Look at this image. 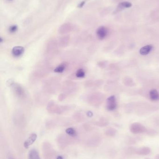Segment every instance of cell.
<instances>
[{
    "label": "cell",
    "instance_id": "cell-17",
    "mask_svg": "<svg viewBox=\"0 0 159 159\" xmlns=\"http://www.w3.org/2000/svg\"><path fill=\"white\" fill-rule=\"evenodd\" d=\"M153 46L151 45H148L141 48L140 50V53L142 55H146L151 51L153 49Z\"/></svg>",
    "mask_w": 159,
    "mask_h": 159
},
{
    "label": "cell",
    "instance_id": "cell-28",
    "mask_svg": "<svg viewBox=\"0 0 159 159\" xmlns=\"http://www.w3.org/2000/svg\"><path fill=\"white\" fill-rule=\"evenodd\" d=\"M107 62L106 61H100L97 63V65L99 68L104 69L107 66Z\"/></svg>",
    "mask_w": 159,
    "mask_h": 159
},
{
    "label": "cell",
    "instance_id": "cell-37",
    "mask_svg": "<svg viewBox=\"0 0 159 159\" xmlns=\"http://www.w3.org/2000/svg\"><path fill=\"white\" fill-rule=\"evenodd\" d=\"M8 1H12L13 0H8Z\"/></svg>",
    "mask_w": 159,
    "mask_h": 159
},
{
    "label": "cell",
    "instance_id": "cell-9",
    "mask_svg": "<svg viewBox=\"0 0 159 159\" xmlns=\"http://www.w3.org/2000/svg\"><path fill=\"white\" fill-rule=\"evenodd\" d=\"M59 106L55 102L51 100L48 102L46 110L49 113L56 114Z\"/></svg>",
    "mask_w": 159,
    "mask_h": 159
},
{
    "label": "cell",
    "instance_id": "cell-2",
    "mask_svg": "<svg viewBox=\"0 0 159 159\" xmlns=\"http://www.w3.org/2000/svg\"><path fill=\"white\" fill-rule=\"evenodd\" d=\"M103 96L100 93H94L90 94L87 98V102L92 106H97L103 101Z\"/></svg>",
    "mask_w": 159,
    "mask_h": 159
},
{
    "label": "cell",
    "instance_id": "cell-3",
    "mask_svg": "<svg viewBox=\"0 0 159 159\" xmlns=\"http://www.w3.org/2000/svg\"><path fill=\"white\" fill-rule=\"evenodd\" d=\"M58 42L56 40L52 39L47 42L45 48V51L48 55H53L55 54L58 49Z\"/></svg>",
    "mask_w": 159,
    "mask_h": 159
},
{
    "label": "cell",
    "instance_id": "cell-25",
    "mask_svg": "<svg viewBox=\"0 0 159 159\" xmlns=\"http://www.w3.org/2000/svg\"><path fill=\"white\" fill-rule=\"evenodd\" d=\"M83 85L85 88H90L94 86V81L92 80H86L84 82Z\"/></svg>",
    "mask_w": 159,
    "mask_h": 159
},
{
    "label": "cell",
    "instance_id": "cell-39",
    "mask_svg": "<svg viewBox=\"0 0 159 159\" xmlns=\"http://www.w3.org/2000/svg\"><path fill=\"white\" fill-rule=\"evenodd\" d=\"M146 159H149V158H146Z\"/></svg>",
    "mask_w": 159,
    "mask_h": 159
},
{
    "label": "cell",
    "instance_id": "cell-34",
    "mask_svg": "<svg viewBox=\"0 0 159 159\" xmlns=\"http://www.w3.org/2000/svg\"><path fill=\"white\" fill-rule=\"evenodd\" d=\"M56 159H63V157L61 156H58L56 158Z\"/></svg>",
    "mask_w": 159,
    "mask_h": 159
},
{
    "label": "cell",
    "instance_id": "cell-11",
    "mask_svg": "<svg viewBox=\"0 0 159 159\" xmlns=\"http://www.w3.org/2000/svg\"><path fill=\"white\" fill-rule=\"evenodd\" d=\"M37 138V135L35 133L31 134L28 138L24 143V146L25 148H28L30 145L33 143Z\"/></svg>",
    "mask_w": 159,
    "mask_h": 159
},
{
    "label": "cell",
    "instance_id": "cell-4",
    "mask_svg": "<svg viewBox=\"0 0 159 159\" xmlns=\"http://www.w3.org/2000/svg\"><path fill=\"white\" fill-rule=\"evenodd\" d=\"M77 87L76 83L74 82L67 80L63 84V86L62 88V90L63 93H66V94H70L74 92L77 90Z\"/></svg>",
    "mask_w": 159,
    "mask_h": 159
},
{
    "label": "cell",
    "instance_id": "cell-30",
    "mask_svg": "<svg viewBox=\"0 0 159 159\" xmlns=\"http://www.w3.org/2000/svg\"><path fill=\"white\" fill-rule=\"evenodd\" d=\"M97 124L99 126H105L107 125L108 122L105 120H101L98 121Z\"/></svg>",
    "mask_w": 159,
    "mask_h": 159
},
{
    "label": "cell",
    "instance_id": "cell-21",
    "mask_svg": "<svg viewBox=\"0 0 159 159\" xmlns=\"http://www.w3.org/2000/svg\"><path fill=\"white\" fill-rule=\"evenodd\" d=\"M116 133H117V130H116L115 129L112 128V127L108 129L105 132L106 135L110 136V137H113V136H115Z\"/></svg>",
    "mask_w": 159,
    "mask_h": 159
},
{
    "label": "cell",
    "instance_id": "cell-22",
    "mask_svg": "<svg viewBox=\"0 0 159 159\" xmlns=\"http://www.w3.org/2000/svg\"><path fill=\"white\" fill-rule=\"evenodd\" d=\"M76 77L78 78H82L85 76V73L83 69H78L75 73Z\"/></svg>",
    "mask_w": 159,
    "mask_h": 159
},
{
    "label": "cell",
    "instance_id": "cell-10",
    "mask_svg": "<svg viewBox=\"0 0 159 159\" xmlns=\"http://www.w3.org/2000/svg\"><path fill=\"white\" fill-rule=\"evenodd\" d=\"M73 29L72 26L69 23L63 24L59 28L58 32L61 34H66L72 31Z\"/></svg>",
    "mask_w": 159,
    "mask_h": 159
},
{
    "label": "cell",
    "instance_id": "cell-26",
    "mask_svg": "<svg viewBox=\"0 0 159 159\" xmlns=\"http://www.w3.org/2000/svg\"><path fill=\"white\" fill-rule=\"evenodd\" d=\"M67 97V94H66V93H62L61 94H59V96L58 97V101L60 102H62L66 99Z\"/></svg>",
    "mask_w": 159,
    "mask_h": 159
},
{
    "label": "cell",
    "instance_id": "cell-15",
    "mask_svg": "<svg viewBox=\"0 0 159 159\" xmlns=\"http://www.w3.org/2000/svg\"><path fill=\"white\" fill-rule=\"evenodd\" d=\"M36 100L37 103L41 105H43L44 104L46 101H47V98L46 97V94L42 93H40L36 94Z\"/></svg>",
    "mask_w": 159,
    "mask_h": 159
},
{
    "label": "cell",
    "instance_id": "cell-7",
    "mask_svg": "<svg viewBox=\"0 0 159 159\" xmlns=\"http://www.w3.org/2000/svg\"><path fill=\"white\" fill-rule=\"evenodd\" d=\"M107 109L109 111H113L117 108V102L115 97L110 96L107 99Z\"/></svg>",
    "mask_w": 159,
    "mask_h": 159
},
{
    "label": "cell",
    "instance_id": "cell-27",
    "mask_svg": "<svg viewBox=\"0 0 159 159\" xmlns=\"http://www.w3.org/2000/svg\"><path fill=\"white\" fill-rule=\"evenodd\" d=\"M18 29V27L17 25L11 26L9 28V31L11 33H14Z\"/></svg>",
    "mask_w": 159,
    "mask_h": 159
},
{
    "label": "cell",
    "instance_id": "cell-31",
    "mask_svg": "<svg viewBox=\"0 0 159 159\" xmlns=\"http://www.w3.org/2000/svg\"><path fill=\"white\" fill-rule=\"evenodd\" d=\"M146 133H148V135L150 136H154L156 134V132L155 130H153V129H150V130H147Z\"/></svg>",
    "mask_w": 159,
    "mask_h": 159
},
{
    "label": "cell",
    "instance_id": "cell-8",
    "mask_svg": "<svg viewBox=\"0 0 159 159\" xmlns=\"http://www.w3.org/2000/svg\"><path fill=\"white\" fill-rule=\"evenodd\" d=\"M108 30L107 28L105 26H100L97 28L96 31V34L97 38L100 40L105 39L107 36Z\"/></svg>",
    "mask_w": 159,
    "mask_h": 159
},
{
    "label": "cell",
    "instance_id": "cell-19",
    "mask_svg": "<svg viewBox=\"0 0 159 159\" xmlns=\"http://www.w3.org/2000/svg\"><path fill=\"white\" fill-rule=\"evenodd\" d=\"M149 97L152 101H157L159 100V94L156 89H152L149 92Z\"/></svg>",
    "mask_w": 159,
    "mask_h": 159
},
{
    "label": "cell",
    "instance_id": "cell-16",
    "mask_svg": "<svg viewBox=\"0 0 159 159\" xmlns=\"http://www.w3.org/2000/svg\"><path fill=\"white\" fill-rule=\"evenodd\" d=\"M132 6V4L129 1H123L122 3H119L118 7H117V10L116 11H121L125 9L131 8Z\"/></svg>",
    "mask_w": 159,
    "mask_h": 159
},
{
    "label": "cell",
    "instance_id": "cell-38",
    "mask_svg": "<svg viewBox=\"0 0 159 159\" xmlns=\"http://www.w3.org/2000/svg\"><path fill=\"white\" fill-rule=\"evenodd\" d=\"M9 159H13V158H9Z\"/></svg>",
    "mask_w": 159,
    "mask_h": 159
},
{
    "label": "cell",
    "instance_id": "cell-6",
    "mask_svg": "<svg viewBox=\"0 0 159 159\" xmlns=\"http://www.w3.org/2000/svg\"><path fill=\"white\" fill-rule=\"evenodd\" d=\"M15 96L19 98H23L25 96V92L22 86L17 83H13L11 86Z\"/></svg>",
    "mask_w": 159,
    "mask_h": 159
},
{
    "label": "cell",
    "instance_id": "cell-1",
    "mask_svg": "<svg viewBox=\"0 0 159 159\" xmlns=\"http://www.w3.org/2000/svg\"><path fill=\"white\" fill-rule=\"evenodd\" d=\"M61 85L57 79H51L47 80L44 84V90L46 93L54 94L60 90Z\"/></svg>",
    "mask_w": 159,
    "mask_h": 159
},
{
    "label": "cell",
    "instance_id": "cell-33",
    "mask_svg": "<svg viewBox=\"0 0 159 159\" xmlns=\"http://www.w3.org/2000/svg\"><path fill=\"white\" fill-rule=\"evenodd\" d=\"M86 115L88 117H91L92 115H93V113H92V112L91 111H88V112L86 113Z\"/></svg>",
    "mask_w": 159,
    "mask_h": 159
},
{
    "label": "cell",
    "instance_id": "cell-36",
    "mask_svg": "<svg viewBox=\"0 0 159 159\" xmlns=\"http://www.w3.org/2000/svg\"><path fill=\"white\" fill-rule=\"evenodd\" d=\"M3 39L1 37L0 38V42H1V43H2L3 42Z\"/></svg>",
    "mask_w": 159,
    "mask_h": 159
},
{
    "label": "cell",
    "instance_id": "cell-12",
    "mask_svg": "<svg viewBox=\"0 0 159 159\" xmlns=\"http://www.w3.org/2000/svg\"><path fill=\"white\" fill-rule=\"evenodd\" d=\"M70 40V37L68 35L62 36L59 38L58 41L59 47L61 48L66 47L69 44Z\"/></svg>",
    "mask_w": 159,
    "mask_h": 159
},
{
    "label": "cell",
    "instance_id": "cell-13",
    "mask_svg": "<svg viewBox=\"0 0 159 159\" xmlns=\"http://www.w3.org/2000/svg\"><path fill=\"white\" fill-rule=\"evenodd\" d=\"M25 52V48L22 46H15L12 49V53L15 57L21 56Z\"/></svg>",
    "mask_w": 159,
    "mask_h": 159
},
{
    "label": "cell",
    "instance_id": "cell-5",
    "mask_svg": "<svg viewBox=\"0 0 159 159\" xmlns=\"http://www.w3.org/2000/svg\"><path fill=\"white\" fill-rule=\"evenodd\" d=\"M130 129L131 132L134 134H141L146 133L148 130L143 125L138 122L132 123L130 126Z\"/></svg>",
    "mask_w": 159,
    "mask_h": 159
},
{
    "label": "cell",
    "instance_id": "cell-29",
    "mask_svg": "<svg viewBox=\"0 0 159 159\" xmlns=\"http://www.w3.org/2000/svg\"><path fill=\"white\" fill-rule=\"evenodd\" d=\"M103 83V81L101 80H95V81H94V87H99L100 86L102 85Z\"/></svg>",
    "mask_w": 159,
    "mask_h": 159
},
{
    "label": "cell",
    "instance_id": "cell-14",
    "mask_svg": "<svg viewBox=\"0 0 159 159\" xmlns=\"http://www.w3.org/2000/svg\"><path fill=\"white\" fill-rule=\"evenodd\" d=\"M151 149L148 146H143L136 149L135 154L140 155H147L150 154Z\"/></svg>",
    "mask_w": 159,
    "mask_h": 159
},
{
    "label": "cell",
    "instance_id": "cell-23",
    "mask_svg": "<svg viewBox=\"0 0 159 159\" xmlns=\"http://www.w3.org/2000/svg\"><path fill=\"white\" fill-rule=\"evenodd\" d=\"M66 134H68V135H70L72 137H74L76 136V134H77L75 130L72 127H69L66 130Z\"/></svg>",
    "mask_w": 159,
    "mask_h": 159
},
{
    "label": "cell",
    "instance_id": "cell-20",
    "mask_svg": "<svg viewBox=\"0 0 159 159\" xmlns=\"http://www.w3.org/2000/svg\"><path fill=\"white\" fill-rule=\"evenodd\" d=\"M28 159H41L39 153L35 149H32L28 154Z\"/></svg>",
    "mask_w": 159,
    "mask_h": 159
},
{
    "label": "cell",
    "instance_id": "cell-18",
    "mask_svg": "<svg viewBox=\"0 0 159 159\" xmlns=\"http://www.w3.org/2000/svg\"><path fill=\"white\" fill-rule=\"evenodd\" d=\"M67 66L68 63H67L66 62L62 63L54 69V71L57 73H62L66 70L67 68Z\"/></svg>",
    "mask_w": 159,
    "mask_h": 159
},
{
    "label": "cell",
    "instance_id": "cell-32",
    "mask_svg": "<svg viewBox=\"0 0 159 159\" xmlns=\"http://www.w3.org/2000/svg\"><path fill=\"white\" fill-rule=\"evenodd\" d=\"M85 1H82L81 3H80V4H78V8H83V6H84V5L85 4Z\"/></svg>",
    "mask_w": 159,
    "mask_h": 159
},
{
    "label": "cell",
    "instance_id": "cell-35",
    "mask_svg": "<svg viewBox=\"0 0 159 159\" xmlns=\"http://www.w3.org/2000/svg\"><path fill=\"white\" fill-rule=\"evenodd\" d=\"M155 159H159V154H157V155L155 156Z\"/></svg>",
    "mask_w": 159,
    "mask_h": 159
},
{
    "label": "cell",
    "instance_id": "cell-24",
    "mask_svg": "<svg viewBox=\"0 0 159 159\" xmlns=\"http://www.w3.org/2000/svg\"><path fill=\"white\" fill-rule=\"evenodd\" d=\"M73 117L74 119L77 120H81L83 118V115L80 112H77L75 113H74Z\"/></svg>",
    "mask_w": 159,
    "mask_h": 159
}]
</instances>
